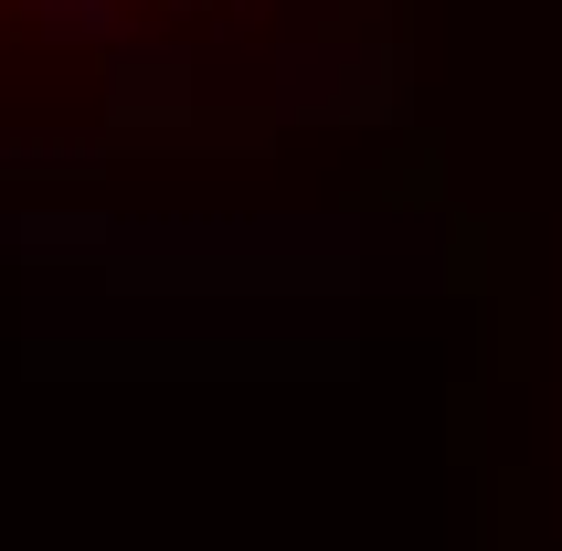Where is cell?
<instances>
[{
    "mask_svg": "<svg viewBox=\"0 0 562 551\" xmlns=\"http://www.w3.org/2000/svg\"><path fill=\"white\" fill-rule=\"evenodd\" d=\"M382 0H0V159H106L191 127L297 117Z\"/></svg>",
    "mask_w": 562,
    "mask_h": 551,
    "instance_id": "1",
    "label": "cell"
}]
</instances>
